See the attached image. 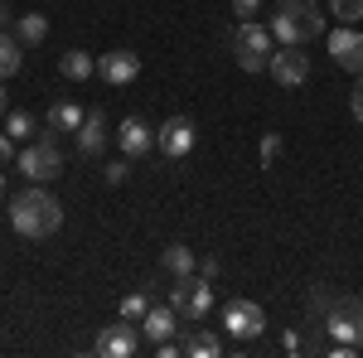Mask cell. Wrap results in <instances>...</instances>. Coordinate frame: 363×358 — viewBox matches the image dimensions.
Instances as JSON below:
<instances>
[{"instance_id":"6da1fadb","label":"cell","mask_w":363,"mask_h":358,"mask_svg":"<svg viewBox=\"0 0 363 358\" xmlns=\"http://www.w3.org/2000/svg\"><path fill=\"white\" fill-rule=\"evenodd\" d=\"M10 228L29 237V242H39V237H54L58 228H63V203H58L49 189H25L15 194V203H10Z\"/></svg>"},{"instance_id":"7a4b0ae2","label":"cell","mask_w":363,"mask_h":358,"mask_svg":"<svg viewBox=\"0 0 363 358\" xmlns=\"http://www.w3.org/2000/svg\"><path fill=\"white\" fill-rule=\"evenodd\" d=\"M320 34H325V10H320L315 0H281L277 5V15H272V39L306 49L310 39H320Z\"/></svg>"},{"instance_id":"3957f363","label":"cell","mask_w":363,"mask_h":358,"mask_svg":"<svg viewBox=\"0 0 363 358\" xmlns=\"http://www.w3.org/2000/svg\"><path fill=\"white\" fill-rule=\"evenodd\" d=\"M272 54H277L272 29L252 25V20H242V25L233 29V58H238V68H242V73H267Z\"/></svg>"},{"instance_id":"277c9868","label":"cell","mask_w":363,"mask_h":358,"mask_svg":"<svg viewBox=\"0 0 363 358\" xmlns=\"http://www.w3.org/2000/svg\"><path fill=\"white\" fill-rule=\"evenodd\" d=\"M169 305H174L179 320H203V315L213 310V286H208V276H174Z\"/></svg>"},{"instance_id":"5b68a950","label":"cell","mask_w":363,"mask_h":358,"mask_svg":"<svg viewBox=\"0 0 363 358\" xmlns=\"http://www.w3.org/2000/svg\"><path fill=\"white\" fill-rule=\"evenodd\" d=\"M325 330L335 334L339 344H359L363 349V301L359 296H335L325 310Z\"/></svg>"},{"instance_id":"8992f818","label":"cell","mask_w":363,"mask_h":358,"mask_svg":"<svg viewBox=\"0 0 363 358\" xmlns=\"http://www.w3.org/2000/svg\"><path fill=\"white\" fill-rule=\"evenodd\" d=\"M15 165H20V174H25V179L49 184V179H58V174H63V155H58L54 136H44V140H34V145H25Z\"/></svg>"},{"instance_id":"52a82bcc","label":"cell","mask_w":363,"mask_h":358,"mask_svg":"<svg viewBox=\"0 0 363 358\" xmlns=\"http://www.w3.org/2000/svg\"><path fill=\"white\" fill-rule=\"evenodd\" d=\"M223 330L247 344V339H257V334L267 330V310L257 301H228L223 305Z\"/></svg>"},{"instance_id":"ba28073f","label":"cell","mask_w":363,"mask_h":358,"mask_svg":"<svg viewBox=\"0 0 363 358\" xmlns=\"http://www.w3.org/2000/svg\"><path fill=\"white\" fill-rule=\"evenodd\" d=\"M267 73H272L281 87H301L310 78V58L301 54L296 44H281L277 54H272V63H267Z\"/></svg>"},{"instance_id":"9c48e42d","label":"cell","mask_w":363,"mask_h":358,"mask_svg":"<svg viewBox=\"0 0 363 358\" xmlns=\"http://www.w3.org/2000/svg\"><path fill=\"white\" fill-rule=\"evenodd\" d=\"M330 54H335L339 68H349V73H363V29L359 25H339L330 39Z\"/></svg>"},{"instance_id":"30bf717a","label":"cell","mask_w":363,"mask_h":358,"mask_svg":"<svg viewBox=\"0 0 363 358\" xmlns=\"http://www.w3.org/2000/svg\"><path fill=\"white\" fill-rule=\"evenodd\" d=\"M97 78L112 87H126L140 78V54H131V49H112V54L97 58Z\"/></svg>"},{"instance_id":"8fae6325","label":"cell","mask_w":363,"mask_h":358,"mask_svg":"<svg viewBox=\"0 0 363 358\" xmlns=\"http://www.w3.org/2000/svg\"><path fill=\"white\" fill-rule=\"evenodd\" d=\"M155 145L165 150L169 160H184V155L194 150V121H189V116H169L165 126L155 131Z\"/></svg>"},{"instance_id":"7c38bea8","label":"cell","mask_w":363,"mask_h":358,"mask_svg":"<svg viewBox=\"0 0 363 358\" xmlns=\"http://www.w3.org/2000/svg\"><path fill=\"white\" fill-rule=\"evenodd\" d=\"M102 358H131L140 349L136 330H131V320H121V325H107V330L97 334V344H92Z\"/></svg>"},{"instance_id":"4fadbf2b","label":"cell","mask_w":363,"mask_h":358,"mask_svg":"<svg viewBox=\"0 0 363 358\" xmlns=\"http://www.w3.org/2000/svg\"><path fill=\"white\" fill-rule=\"evenodd\" d=\"M116 145L126 150V160H140L145 150H155V126H150V121H140V116H126V121H121V131H116Z\"/></svg>"},{"instance_id":"5bb4252c","label":"cell","mask_w":363,"mask_h":358,"mask_svg":"<svg viewBox=\"0 0 363 358\" xmlns=\"http://www.w3.org/2000/svg\"><path fill=\"white\" fill-rule=\"evenodd\" d=\"M174 325H179L174 305H150V310L140 315V330H145V339H150V344H160V339H169V334H174Z\"/></svg>"},{"instance_id":"9a60e30c","label":"cell","mask_w":363,"mask_h":358,"mask_svg":"<svg viewBox=\"0 0 363 358\" xmlns=\"http://www.w3.org/2000/svg\"><path fill=\"white\" fill-rule=\"evenodd\" d=\"M78 150H83L87 160L107 150V116H102V111H92L83 126H78Z\"/></svg>"},{"instance_id":"2e32d148","label":"cell","mask_w":363,"mask_h":358,"mask_svg":"<svg viewBox=\"0 0 363 358\" xmlns=\"http://www.w3.org/2000/svg\"><path fill=\"white\" fill-rule=\"evenodd\" d=\"M58 73H63L68 83H87V78L97 73V58L87 54V49H68V54L58 58Z\"/></svg>"},{"instance_id":"e0dca14e","label":"cell","mask_w":363,"mask_h":358,"mask_svg":"<svg viewBox=\"0 0 363 358\" xmlns=\"http://www.w3.org/2000/svg\"><path fill=\"white\" fill-rule=\"evenodd\" d=\"M87 121V111L78 107V102H54V107H49V131H73V136H78V126H83Z\"/></svg>"},{"instance_id":"ac0fdd59","label":"cell","mask_w":363,"mask_h":358,"mask_svg":"<svg viewBox=\"0 0 363 358\" xmlns=\"http://www.w3.org/2000/svg\"><path fill=\"white\" fill-rule=\"evenodd\" d=\"M44 34H49V20L39 15V10H29V15H15V39L34 49V44H44Z\"/></svg>"},{"instance_id":"d6986e66","label":"cell","mask_w":363,"mask_h":358,"mask_svg":"<svg viewBox=\"0 0 363 358\" xmlns=\"http://www.w3.org/2000/svg\"><path fill=\"white\" fill-rule=\"evenodd\" d=\"M160 267H165L169 276H194V252L184 247V242H169L165 257H160Z\"/></svg>"},{"instance_id":"ffe728a7","label":"cell","mask_w":363,"mask_h":358,"mask_svg":"<svg viewBox=\"0 0 363 358\" xmlns=\"http://www.w3.org/2000/svg\"><path fill=\"white\" fill-rule=\"evenodd\" d=\"M20 63H25V54H20V39L0 29V78H15V73H20Z\"/></svg>"},{"instance_id":"44dd1931","label":"cell","mask_w":363,"mask_h":358,"mask_svg":"<svg viewBox=\"0 0 363 358\" xmlns=\"http://www.w3.org/2000/svg\"><path fill=\"white\" fill-rule=\"evenodd\" d=\"M184 354H194V358H218V354H223V339L203 330V334H194V339L184 344Z\"/></svg>"},{"instance_id":"7402d4cb","label":"cell","mask_w":363,"mask_h":358,"mask_svg":"<svg viewBox=\"0 0 363 358\" xmlns=\"http://www.w3.org/2000/svg\"><path fill=\"white\" fill-rule=\"evenodd\" d=\"M330 15L339 25H363V0H330Z\"/></svg>"},{"instance_id":"603a6c76","label":"cell","mask_w":363,"mask_h":358,"mask_svg":"<svg viewBox=\"0 0 363 358\" xmlns=\"http://www.w3.org/2000/svg\"><path fill=\"white\" fill-rule=\"evenodd\" d=\"M5 136H15V140L34 136V116L29 111H5Z\"/></svg>"},{"instance_id":"cb8c5ba5","label":"cell","mask_w":363,"mask_h":358,"mask_svg":"<svg viewBox=\"0 0 363 358\" xmlns=\"http://www.w3.org/2000/svg\"><path fill=\"white\" fill-rule=\"evenodd\" d=\"M150 310V296L145 291H131L126 301H121V320H131V325H140V315Z\"/></svg>"},{"instance_id":"d4e9b609","label":"cell","mask_w":363,"mask_h":358,"mask_svg":"<svg viewBox=\"0 0 363 358\" xmlns=\"http://www.w3.org/2000/svg\"><path fill=\"white\" fill-rule=\"evenodd\" d=\"M277 155H281V136L272 131V136H262V165H277Z\"/></svg>"},{"instance_id":"484cf974","label":"cell","mask_w":363,"mask_h":358,"mask_svg":"<svg viewBox=\"0 0 363 358\" xmlns=\"http://www.w3.org/2000/svg\"><path fill=\"white\" fill-rule=\"evenodd\" d=\"M349 111H354V121H363V73L354 83V92H349Z\"/></svg>"},{"instance_id":"4316f807","label":"cell","mask_w":363,"mask_h":358,"mask_svg":"<svg viewBox=\"0 0 363 358\" xmlns=\"http://www.w3.org/2000/svg\"><path fill=\"white\" fill-rule=\"evenodd\" d=\"M262 10V0H233V15H242V20H252Z\"/></svg>"},{"instance_id":"83f0119b","label":"cell","mask_w":363,"mask_h":358,"mask_svg":"<svg viewBox=\"0 0 363 358\" xmlns=\"http://www.w3.org/2000/svg\"><path fill=\"white\" fill-rule=\"evenodd\" d=\"M126 160H112V165H107V184H121V179H126Z\"/></svg>"},{"instance_id":"f1b7e54d","label":"cell","mask_w":363,"mask_h":358,"mask_svg":"<svg viewBox=\"0 0 363 358\" xmlns=\"http://www.w3.org/2000/svg\"><path fill=\"white\" fill-rule=\"evenodd\" d=\"M10 155H15V136H0V165H5Z\"/></svg>"},{"instance_id":"f546056e","label":"cell","mask_w":363,"mask_h":358,"mask_svg":"<svg viewBox=\"0 0 363 358\" xmlns=\"http://www.w3.org/2000/svg\"><path fill=\"white\" fill-rule=\"evenodd\" d=\"M10 20H15V15H10V5H5V0H0V29L10 25Z\"/></svg>"},{"instance_id":"4dcf8cb0","label":"cell","mask_w":363,"mask_h":358,"mask_svg":"<svg viewBox=\"0 0 363 358\" xmlns=\"http://www.w3.org/2000/svg\"><path fill=\"white\" fill-rule=\"evenodd\" d=\"M5 111H10V97H5V87H0V121H5Z\"/></svg>"},{"instance_id":"1f68e13d","label":"cell","mask_w":363,"mask_h":358,"mask_svg":"<svg viewBox=\"0 0 363 358\" xmlns=\"http://www.w3.org/2000/svg\"><path fill=\"white\" fill-rule=\"evenodd\" d=\"M0 198H5V174H0Z\"/></svg>"}]
</instances>
